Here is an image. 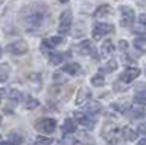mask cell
I'll return each instance as SVG.
<instances>
[{
    "label": "cell",
    "mask_w": 146,
    "mask_h": 145,
    "mask_svg": "<svg viewBox=\"0 0 146 145\" xmlns=\"http://www.w3.org/2000/svg\"><path fill=\"white\" fill-rule=\"evenodd\" d=\"M45 7H40L38 5H34L27 7V10L22 12V22L25 23L28 29H36L41 27V23L45 19Z\"/></svg>",
    "instance_id": "obj_1"
},
{
    "label": "cell",
    "mask_w": 146,
    "mask_h": 145,
    "mask_svg": "<svg viewBox=\"0 0 146 145\" xmlns=\"http://www.w3.org/2000/svg\"><path fill=\"white\" fill-rule=\"evenodd\" d=\"M56 128H57V122L54 119H50V117L40 119L38 122L35 123V129L38 132H41V134H47V135L53 134L56 130Z\"/></svg>",
    "instance_id": "obj_2"
},
{
    "label": "cell",
    "mask_w": 146,
    "mask_h": 145,
    "mask_svg": "<svg viewBox=\"0 0 146 145\" xmlns=\"http://www.w3.org/2000/svg\"><path fill=\"white\" fill-rule=\"evenodd\" d=\"M72 21H73V15L72 12L67 9L64 10L62 15H60V23H58V32L60 34H69L70 32V28H72Z\"/></svg>",
    "instance_id": "obj_3"
},
{
    "label": "cell",
    "mask_w": 146,
    "mask_h": 145,
    "mask_svg": "<svg viewBox=\"0 0 146 145\" xmlns=\"http://www.w3.org/2000/svg\"><path fill=\"white\" fill-rule=\"evenodd\" d=\"M114 31V25H111V23H104V22H100L96 23V25L94 27V31H92V37L95 40H101L104 35L110 34Z\"/></svg>",
    "instance_id": "obj_4"
},
{
    "label": "cell",
    "mask_w": 146,
    "mask_h": 145,
    "mask_svg": "<svg viewBox=\"0 0 146 145\" xmlns=\"http://www.w3.org/2000/svg\"><path fill=\"white\" fill-rule=\"evenodd\" d=\"M7 51L10 54H13V56H22V54H25L28 51V44L25 41H15V43H10L7 45Z\"/></svg>",
    "instance_id": "obj_5"
},
{
    "label": "cell",
    "mask_w": 146,
    "mask_h": 145,
    "mask_svg": "<svg viewBox=\"0 0 146 145\" xmlns=\"http://www.w3.org/2000/svg\"><path fill=\"white\" fill-rule=\"evenodd\" d=\"M75 119L79 125H82L83 128L86 129H92L94 125H95V120L94 119H89V116L83 112H75Z\"/></svg>",
    "instance_id": "obj_6"
},
{
    "label": "cell",
    "mask_w": 146,
    "mask_h": 145,
    "mask_svg": "<svg viewBox=\"0 0 146 145\" xmlns=\"http://www.w3.org/2000/svg\"><path fill=\"white\" fill-rule=\"evenodd\" d=\"M121 25L123 27H130L133 21H135V10L127 7V6H123L121 7Z\"/></svg>",
    "instance_id": "obj_7"
},
{
    "label": "cell",
    "mask_w": 146,
    "mask_h": 145,
    "mask_svg": "<svg viewBox=\"0 0 146 145\" xmlns=\"http://www.w3.org/2000/svg\"><path fill=\"white\" fill-rule=\"evenodd\" d=\"M140 75V70L137 69V67H127L123 74L120 75V79L123 81V82H131L133 79H136L137 76Z\"/></svg>",
    "instance_id": "obj_8"
},
{
    "label": "cell",
    "mask_w": 146,
    "mask_h": 145,
    "mask_svg": "<svg viewBox=\"0 0 146 145\" xmlns=\"http://www.w3.org/2000/svg\"><path fill=\"white\" fill-rule=\"evenodd\" d=\"M78 50L80 54H85V56H88V54H95V48H94V44L89 41V40H85L79 44L78 47Z\"/></svg>",
    "instance_id": "obj_9"
},
{
    "label": "cell",
    "mask_w": 146,
    "mask_h": 145,
    "mask_svg": "<svg viewBox=\"0 0 146 145\" xmlns=\"http://www.w3.org/2000/svg\"><path fill=\"white\" fill-rule=\"evenodd\" d=\"M62 70L64 72V74L70 75V76H76L82 72V67H80L79 63H67L64 67H62Z\"/></svg>",
    "instance_id": "obj_10"
},
{
    "label": "cell",
    "mask_w": 146,
    "mask_h": 145,
    "mask_svg": "<svg viewBox=\"0 0 146 145\" xmlns=\"http://www.w3.org/2000/svg\"><path fill=\"white\" fill-rule=\"evenodd\" d=\"M76 129H78V126H76V122L73 119H66L64 120V123H63V126H62V132L64 135H69V134H75L76 132Z\"/></svg>",
    "instance_id": "obj_11"
},
{
    "label": "cell",
    "mask_w": 146,
    "mask_h": 145,
    "mask_svg": "<svg viewBox=\"0 0 146 145\" xmlns=\"http://www.w3.org/2000/svg\"><path fill=\"white\" fill-rule=\"evenodd\" d=\"M83 108H85V112H88L91 114H96V113L101 112V104L96 103V101H86Z\"/></svg>",
    "instance_id": "obj_12"
},
{
    "label": "cell",
    "mask_w": 146,
    "mask_h": 145,
    "mask_svg": "<svg viewBox=\"0 0 146 145\" xmlns=\"http://www.w3.org/2000/svg\"><path fill=\"white\" fill-rule=\"evenodd\" d=\"M89 97H91V92H89V90H86V88H82V90L79 91V94H78L76 104H78V106H80V104H83V103H86Z\"/></svg>",
    "instance_id": "obj_13"
},
{
    "label": "cell",
    "mask_w": 146,
    "mask_h": 145,
    "mask_svg": "<svg viewBox=\"0 0 146 145\" xmlns=\"http://www.w3.org/2000/svg\"><path fill=\"white\" fill-rule=\"evenodd\" d=\"M48 56H50V63L54 66L60 65L64 60V54H62V53H48Z\"/></svg>",
    "instance_id": "obj_14"
},
{
    "label": "cell",
    "mask_w": 146,
    "mask_h": 145,
    "mask_svg": "<svg viewBox=\"0 0 146 145\" xmlns=\"http://www.w3.org/2000/svg\"><path fill=\"white\" fill-rule=\"evenodd\" d=\"M123 135H124V138H126L127 141H135V139L137 138V132L127 126V128H124V130H123Z\"/></svg>",
    "instance_id": "obj_15"
},
{
    "label": "cell",
    "mask_w": 146,
    "mask_h": 145,
    "mask_svg": "<svg viewBox=\"0 0 146 145\" xmlns=\"http://www.w3.org/2000/svg\"><path fill=\"white\" fill-rule=\"evenodd\" d=\"M110 12H111V7H110L108 5H102V6H100L98 9L95 10V18H101L104 15H108Z\"/></svg>",
    "instance_id": "obj_16"
},
{
    "label": "cell",
    "mask_w": 146,
    "mask_h": 145,
    "mask_svg": "<svg viewBox=\"0 0 146 145\" xmlns=\"http://www.w3.org/2000/svg\"><path fill=\"white\" fill-rule=\"evenodd\" d=\"M133 100H135V103H137L139 106L146 104V90L136 92V94H135V98H133Z\"/></svg>",
    "instance_id": "obj_17"
},
{
    "label": "cell",
    "mask_w": 146,
    "mask_h": 145,
    "mask_svg": "<svg viewBox=\"0 0 146 145\" xmlns=\"http://www.w3.org/2000/svg\"><path fill=\"white\" fill-rule=\"evenodd\" d=\"M101 51H102V54L104 56H108V54H111L113 51H114V45H113V41H105L104 44H102V47H101Z\"/></svg>",
    "instance_id": "obj_18"
},
{
    "label": "cell",
    "mask_w": 146,
    "mask_h": 145,
    "mask_svg": "<svg viewBox=\"0 0 146 145\" xmlns=\"http://www.w3.org/2000/svg\"><path fill=\"white\" fill-rule=\"evenodd\" d=\"M40 106V101L36 100V98H32V97L27 95V98H25V107L29 108V110H32V108H36Z\"/></svg>",
    "instance_id": "obj_19"
},
{
    "label": "cell",
    "mask_w": 146,
    "mask_h": 145,
    "mask_svg": "<svg viewBox=\"0 0 146 145\" xmlns=\"http://www.w3.org/2000/svg\"><path fill=\"white\" fill-rule=\"evenodd\" d=\"M91 84H92L94 87H102L104 84H105L104 76H102L101 74H96V75H94V76H92V79H91Z\"/></svg>",
    "instance_id": "obj_20"
},
{
    "label": "cell",
    "mask_w": 146,
    "mask_h": 145,
    "mask_svg": "<svg viewBox=\"0 0 146 145\" xmlns=\"http://www.w3.org/2000/svg\"><path fill=\"white\" fill-rule=\"evenodd\" d=\"M7 91V97L12 101H21L22 100V94L18 90H6Z\"/></svg>",
    "instance_id": "obj_21"
},
{
    "label": "cell",
    "mask_w": 146,
    "mask_h": 145,
    "mask_svg": "<svg viewBox=\"0 0 146 145\" xmlns=\"http://www.w3.org/2000/svg\"><path fill=\"white\" fill-rule=\"evenodd\" d=\"M57 145H83V144L78 139H73V138H63L57 142Z\"/></svg>",
    "instance_id": "obj_22"
},
{
    "label": "cell",
    "mask_w": 146,
    "mask_h": 145,
    "mask_svg": "<svg viewBox=\"0 0 146 145\" xmlns=\"http://www.w3.org/2000/svg\"><path fill=\"white\" fill-rule=\"evenodd\" d=\"M53 142L51 138H47V136H36L34 141V145H50Z\"/></svg>",
    "instance_id": "obj_23"
},
{
    "label": "cell",
    "mask_w": 146,
    "mask_h": 145,
    "mask_svg": "<svg viewBox=\"0 0 146 145\" xmlns=\"http://www.w3.org/2000/svg\"><path fill=\"white\" fill-rule=\"evenodd\" d=\"M9 74H10V69H9L6 65H5V66H0V82H5V81H7Z\"/></svg>",
    "instance_id": "obj_24"
},
{
    "label": "cell",
    "mask_w": 146,
    "mask_h": 145,
    "mask_svg": "<svg viewBox=\"0 0 146 145\" xmlns=\"http://www.w3.org/2000/svg\"><path fill=\"white\" fill-rule=\"evenodd\" d=\"M135 47L140 51H146V38H136L135 40Z\"/></svg>",
    "instance_id": "obj_25"
},
{
    "label": "cell",
    "mask_w": 146,
    "mask_h": 145,
    "mask_svg": "<svg viewBox=\"0 0 146 145\" xmlns=\"http://www.w3.org/2000/svg\"><path fill=\"white\" fill-rule=\"evenodd\" d=\"M131 113H133V117L135 119H140L145 116V110H143V107L137 106V107H133L131 108Z\"/></svg>",
    "instance_id": "obj_26"
},
{
    "label": "cell",
    "mask_w": 146,
    "mask_h": 145,
    "mask_svg": "<svg viewBox=\"0 0 146 145\" xmlns=\"http://www.w3.org/2000/svg\"><path fill=\"white\" fill-rule=\"evenodd\" d=\"M115 67H117V62L115 60H110V63H107L101 70L102 72H113V70H115Z\"/></svg>",
    "instance_id": "obj_27"
},
{
    "label": "cell",
    "mask_w": 146,
    "mask_h": 145,
    "mask_svg": "<svg viewBox=\"0 0 146 145\" xmlns=\"http://www.w3.org/2000/svg\"><path fill=\"white\" fill-rule=\"evenodd\" d=\"M47 41H48V44H50L51 47H56V45H58V44L63 43V38H62V37H51V38H48Z\"/></svg>",
    "instance_id": "obj_28"
},
{
    "label": "cell",
    "mask_w": 146,
    "mask_h": 145,
    "mask_svg": "<svg viewBox=\"0 0 146 145\" xmlns=\"http://www.w3.org/2000/svg\"><path fill=\"white\" fill-rule=\"evenodd\" d=\"M12 145H21L22 144V138L19 135H10V138L7 139Z\"/></svg>",
    "instance_id": "obj_29"
},
{
    "label": "cell",
    "mask_w": 146,
    "mask_h": 145,
    "mask_svg": "<svg viewBox=\"0 0 146 145\" xmlns=\"http://www.w3.org/2000/svg\"><path fill=\"white\" fill-rule=\"evenodd\" d=\"M118 44H120V50H123V51H124V50H127V47H129V45H127V41L121 40Z\"/></svg>",
    "instance_id": "obj_30"
},
{
    "label": "cell",
    "mask_w": 146,
    "mask_h": 145,
    "mask_svg": "<svg viewBox=\"0 0 146 145\" xmlns=\"http://www.w3.org/2000/svg\"><path fill=\"white\" fill-rule=\"evenodd\" d=\"M139 22L142 23V25H146V13H142L139 16Z\"/></svg>",
    "instance_id": "obj_31"
},
{
    "label": "cell",
    "mask_w": 146,
    "mask_h": 145,
    "mask_svg": "<svg viewBox=\"0 0 146 145\" xmlns=\"http://www.w3.org/2000/svg\"><path fill=\"white\" fill-rule=\"evenodd\" d=\"M139 130L142 132V134H146V125H140L139 126Z\"/></svg>",
    "instance_id": "obj_32"
},
{
    "label": "cell",
    "mask_w": 146,
    "mask_h": 145,
    "mask_svg": "<svg viewBox=\"0 0 146 145\" xmlns=\"http://www.w3.org/2000/svg\"><path fill=\"white\" fill-rule=\"evenodd\" d=\"M137 145H146V138H143L142 141H139V142H137Z\"/></svg>",
    "instance_id": "obj_33"
},
{
    "label": "cell",
    "mask_w": 146,
    "mask_h": 145,
    "mask_svg": "<svg viewBox=\"0 0 146 145\" xmlns=\"http://www.w3.org/2000/svg\"><path fill=\"white\" fill-rule=\"evenodd\" d=\"M0 145H12L9 141H5V142H2V144H0Z\"/></svg>",
    "instance_id": "obj_34"
},
{
    "label": "cell",
    "mask_w": 146,
    "mask_h": 145,
    "mask_svg": "<svg viewBox=\"0 0 146 145\" xmlns=\"http://www.w3.org/2000/svg\"><path fill=\"white\" fill-rule=\"evenodd\" d=\"M58 2H60V3H67L69 0H58Z\"/></svg>",
    "instance_id": "obj_35"
},
{
    "label": "cell",
    "mask_w": 146,
    "mask_h": 145,
    "mask_svg": "<svg viewBox=\"0 0 146 145\" xmlns=\"http://www.w3.org/2000/svg\"><path fill=\"white\" fill-rule=\"evenodd\" d=\"M0 57H2V47H0Z\"/></svg>",
    "instance_id": "obj_36"
},
{
    "label": "cell",
    "mask_w": 146,
    "mask_h": 145,
    "mask_svg": "<svg viewBox=\"0 0 146 145\" xmlns=\"http://www.w3.org/2000/svg\"><path fill=\"white\" fill-rule=\"evenodd\" d=\"M2 3H3V0H0V5H2Z\"/></svg>",
    "instance_id": "obj_37"
},
{
    "label": "cell",
    "mask_w": 146,
    "mask_h": 145,
    "mask_svg": "<svg viewBox=\"0 0 146 145\" xmlns=\"http://www.w3.org/2000/svg\"><path fill=\"white\" fill-rule=\"evenodd\" d=\"M0 122H2V119H0Z\"/></svg>",
    "instance_id": "obj_38"
}]
</instances>
